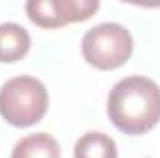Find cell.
I'll list each match as a JSON object with an SVG mask.
<instances>
[{"label": "cell", "mask_w": 160, "mask_h": 158, "mask_svg": "<svg viewBox=\"0 0 160 158\" xmlns=\"http://www.w3.org/2000/svg\"><path fill=\"white\" fill-rule=\"evenodd\" d=\"M114 126L128 136L149 132L160 121V87L145 77H127L114 84L106 104Z\"/></svg>", "instance_id": "obj_1"}, {"label": "cell", "mask_w": 160, "mask_h": 158, "mask_svg": "<svg viewBox=\"0 0 160 158\" xmlns=\"http://www.w3.org/2000/svg\"><path fill=\"white\" fill-rule=\"evenodd\" d=\"M48 108V93L41 80L15 77L0 87V116L17 128L39 123Z\"/></svg>", "instance_id": "obj_2"}, {"label": "cell", "mask_w": 160, "mask_h": 158, "mask_svg": "<svg viewBox=\"0 0 160 158\" xmlns=\"http://www.w3.org/2000/svg\"><path fill=\"white\" fill-rule=\"evenodd\" d=\"M134 41L130 32L118 22H102L89 28L82 37L84 60L101 71H114L128 62Z\"/></svg>", "instance_id": "obj_3"}, {"label": "cell", "mask_w": 160, "mask_h": 158, "mask_svg": "<svg viewBox=\"0 0 160 158\" xmlns=\"http://www.w3.org/2000/svg\"><path fill=\"white\" fill-rule=\"evenodd\" d=\"M28 19L41 28H60L88 21L99 9L97 0H30L24 6Z\"/></svg>", "instance_id": "obj_4"}, {"label": "cell", "mask_w": 160, "mask_h": 158, "mask_svg": "<svg viewBox=\"0 0 160 158\" xmlns=\"http://www.w3.org/2000/svg\"><path fill=\"white\" fill-rule=\"evenodd\" d=\"M30 34L17 22L0 24V63H15L30 50Z\"/></svg>", "instance_id": "obj_5"}, {"label": "cell", "mask_w": 160, "mask_h": 158, "mask_svg": "<svg viewBox=\"0 0 160 158\" xmlns=\"http://www.w3.org/2000/svg\"><path fill=\"white\" fill-rule=\"evenodd\" d=\"M62 151L54 136L47 132H36L21 138L15 147L11 158H60Z\"/></svg>", "instance_id": "obj_6"}, {"label": "cell", "mask_w": 160, "mask_h": 158, "mask_svg": "<svg viewBox=\"0 0 160 158\" xmlns=\"http://www.w3.org/2000/svg\"><path fill=\"white\" fill-rule=\"evenodd\" d=\"M75 158H118V145L108 134L91 130L77 140Z\"/></svg>", "instance_id": "obj_7"}]
</instances>
